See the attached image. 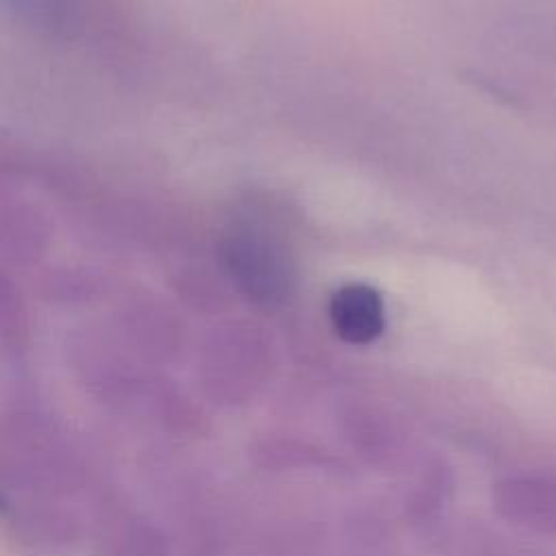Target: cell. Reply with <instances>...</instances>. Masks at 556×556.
<instances>
[{"label":"cell","instance_id":"6da1fadb","mask_svg":"<svg viewBox=\"0 0 556 556\" xmlns=\"http://www.w3.org/2000/svg\"><path fill=\"white\" fill-rule=\"evenodd\" d=\"M87 465L61 421L41 404H0V489L67 495L85 489Z\"/></svg>","mask_w":556,"mask_h":556},{"label":"cell","instance_id":"7a4b0ae2","mask_svg":"<svg viewBox=\"0 0 556 556\" xmlns=\"http://www.w3.org/2000/svg\"><path fill=\"white\" fill-rule=\"evenodd\" d=\"M63 361L83 393L109 413L141 417L163 380L111 328L106 319L80 321L65 332Z\"/></svg>","mask_w":556,"mask_h":556},{"label":"cell","instance_id":"3957f363","mask_svg":"<svg viewBox=\"0 0 556 556\" xmlns=\"http://www.w3.org/2000/svg\"><path fill=\"white\" fill-rule=\"evenodd\" d=\"M217 256L230 282L256 304H276L293 287L287 252L248 222L230 224L219 235Z\"/></svg>","mask_w":556,"mask_h":556},{"label":"cell","instance_id":"277c9868","mask_svg":"<svg viewBox=\"0 0 556 556\" xmlns=\"http://www.w3.org/2000/svg\"><path fill=\"white\" fill-rule=\"evenodd\" d=\"M117 337L150 367L174 363L185 348L180 315L146 287L126 291L106 317Z\"/></svg>","mask_w":556,"mask_h":556},{"label":"cell","instance_id":"5b68a950","mask_svg":"<svg viewBox=\"0 0 556 556\" xmlns=\"http://www.w3.org/2000/svg\"><path fill=\"white\" fill-rule=\"evenodd\" d=\"M89 534L93 556H169V541L161 523L119 500L98 504Z\"/></svg>","mask_w":556,"mask_h":556},{"label":"cell","instance_id":"8992f818","mask_svg":"<svg viewBox=\"0 0 556 556\" xmlns=\"http://www.w3.org/2000/svg\"><path fill=\"white\" fill-rule=\"evenodd\" d=\"M17 534L24 543L48 554L74 552L89 534V523L74 497L26 495L15 517Z\"/></svg>","mask_w":556,"mask_h":556},{"label":"cell","instance_id":"52a82bcc","mask_svg":"<svg viewBox=\"0 0 556 556\" xmlns=\"http://www.w3.org/2000/svg\"><path fill=\"white\" fill-rule=\"evenodd\" d=\"M54 243V224L35 202L11 198L0 206V265L7 269L39 267Z\"/></svg>","mask_w":556,"mask_h":556},{"label":"cell","instance_id":"ba28073f","mask_svg":"<svg viewBox=\"0 0 556 556\" xmlns=\"http://www.w3.org/2000/svg\"><path fill=\"white\" fill-rule=\"evenodd\" d=\"M334 332L352 345H367L384 330V304L380 293L363 282L343 285L330 300Z\"/></svg>","mask_w":556,"mask_h":556},{"label":"cell","instance_id":"9c48e42d","mask_svg":"<svg viewBox=\"0 0 556 556\" xmlns=\"http://www.w3.org/2000/svg\"><path fill=\"white\" fill-rule=\"evenodd\" d=\"M0 11L26 28L61 41L78 39L89 22L87 0H0Z\"/></svg>","mask_w":556,"mask_h":556},{"label":"cell","instance_id":"30bf717a","mask_svg":"<svg viewBox=\"0 0 556 556\" xmlns=\"http://www.w3.org/2000/svg\"><path fill=\"white\" fill-rule=\"evenodd\" d=\"M43 302L59 308H87L111 291V278L91 265H54L37 278Z\"/></svg>","mask_w":556,"mask_h":556},{"label":"cell","instance_id":"8fae6325","mask_svg":"<svg viewBox=\"0 0 556 556\" xmlns=\"http://www.w3.org/2000/svg\"><path fill=\"white\" fill-rule=\"evenodd\" d=\"M30 337L33 317L28 300L11 269L0 265V343L11 352H24L30 345Z\"/></svg>","mask_w":556,"mask_h":556},{"label":"cell","instance_id":"7c38bea8","mask_svg":"<svg viewBox=\"0 0 556 556\" xmlns=\"http://www.w3.org/2000/svg\"><path fill=\"white\" fill-rule=\"evenodd\" d=\"M11 198H15V191H13L11 182H7L4 178H0V206H2L4 202H9Z\"/></svg>","mask_w":556,"mask_h":556}]
</instances>
